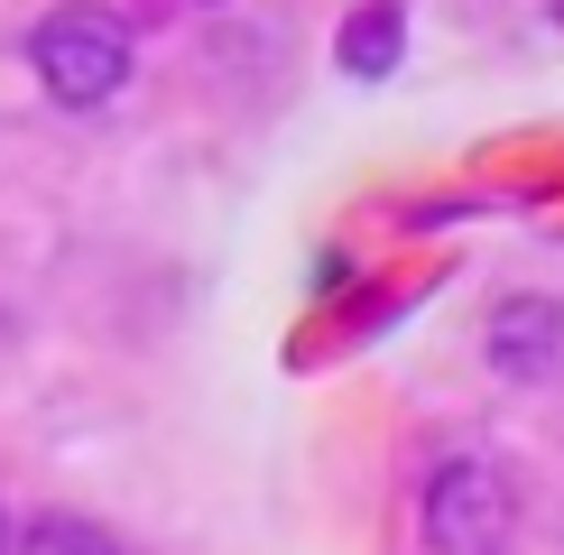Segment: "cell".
I'll return each instance as SVG.
<instances>
[{
  "mask_svg": "<svg viewBox=\"0 0 564 555\" xmlns=\"http://www.w3.org/2000/svg\"><path fill=\"white\" fill-rule=\"evenodd\" d=\"M130 19L102 10V0H65V10H46L29 29V75L46 84V102L65 111H102L111 92L130 84Z\"/></svg>",
  "mask_w": 564,
  "mask_h": 555,
  "instance_id": "6da1fadb",
  "label": "cell"
},
{
  "mask_svg": "<svg viewBox=\"0 0 564 555\" xmlns=\"http://www.w3.org/2000/svg\"><path fill=\"white\" fill-rule=\"evenodd\" d=\"M416 519H426L435 555H509L519 546V481H509V463H490V454H444L426 472Z\"/></svg>",
  "mask_w": 564,
  "mask_h": 555,
  "instance_id": "7a4b0ae2",
  "label": "cell"
},
{
  "mask_svg": "<svg viewBox=\"0 0 564 555\" xmlns=\"http://www.w3.org/2000/svg\"><path fill=\"white\" fill-rule=\"evenodd\" d=\"M481 361L519 389H546L564 380V306L555 296H500L481 315Z\"/></svg>",
  "mask_w": 564,
  "mask_h": 555,
  "instance_id": "3957f363",
  "label": "cell"
},
{
  "mask_svg": "<svg viewBox=\"0 0 564 555\" xmlns=\"http://www.w3.org/2000/svg\"><path fill=\"white\" fill-rule=\"evenodd\" d=\"M398 46H408V10H398V0H370V10H351V19H343L334 56L351 65V75H389Z\"/></svg>",
  "mask_w": 564,
  "mask_h": 555,
  "instance_id": "277c9868",
  "label": "cell"
},
{
  "mask_svg": "<svg viewBox=\"0 0 564 555\" xmlns=\"http://www.w3.org/2000/svg\"><path fill=\"white\" fill-rule=\"evenodd\" d=\"M10 555H121V537L102 519H84V509H46L10 537Z\"/></svg>",
  "mask_w": 564,
  "mask_h": 555,
  "instance_id": "5b68a950",
  "label": "cell"
},
{
  "mask_svg": "<svg viewBox=\"0 0 564 555\" xmlns=\"http://www.w3.org/2000/svg\"><path fill=\"white\" fill-rule=\"evenodd\" d=\"M10 537H19V527H10V509H0V555H10Z\"/></svg>",
  "mask_w": 564,
  "mask_h": 555,
  "instance_id": "8992f818",
  "label": "cell"
}]
</instances>
